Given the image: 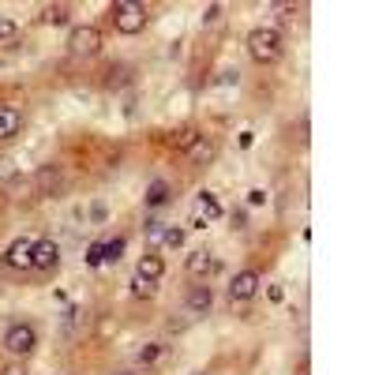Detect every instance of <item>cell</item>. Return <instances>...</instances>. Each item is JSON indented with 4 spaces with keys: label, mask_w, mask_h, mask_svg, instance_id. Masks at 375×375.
Returning a JSON list of instances; mask_svg holds the SVG:
<instances>
[{
    "label": "cell",
    "mask_w": 375,
    "mask_h": 375,
    "mask_svg": "<svg viewBox=\"0 0 375 375\" xmlns=\"http://www.w3.org/2000/svg\"><path fill=\"white\" fill-rule=\"evenodd\" d=\"M195 375H203V372H195Z\"/></svg>",
    "instance_id": "cell-32"
},
{
    "label": "cell",
    "mask_w": 375,
    "mask_h": 375,
    "mask_svg": "<svg viewBox=\"0 0 375 375\" xmlns=\"http://www.w3.org/2000/svg\"><path fill=\"white\" fill-rule=\"evenodd\" d=\"M233 229H248V214H244V210H236V214H233Z\"/></svg>",
    "instance_id": "cell-28"
},
{
    "label": "cell",
    "mask_w": 375,
    "mask_h": 375,
    "mask_svg": "<svg viewBox=\"0 0 375 375\" xmlns=\"http://www.w3.org/2000/svg\"><path fill=\"white\" fill-rule=\"evenodd\" d=\"M162 274H166V259H162V255H143L139 267H135V278L154 281V286L162 281Z\"/></svg>",
    "instance_id": "cell-10"
},
{
    "label": "cell",
    "mask_w": 375,
    "mask_h": 375,
    "mask_svg": "<svg viewBox=\"0 0 375 375\" xmlns=\"http://www.w3.org/2000/svg\"><path fill=\"white\" fill-rule=\"evenodd\" d=\"M281 53H286V42H281L278 26H255L248 34V57L255 64H278Z\"/></svg>",
    "instance_id": "cell-1"
},
{
    "label": "cell",
    "mask_w": 375,
    "mask_h": 375,
    "mask_svg": "<svg viewBox=\"0 0 375 375\" xmlns=\"http://www.w3.org/2000/svg\"><path fill=\"white\" fill-rule=\"evenodd\" d=\"M102 49V30L98 26H76L68 34V53L71 57H94Z\"/></svg>",
    "instance_id": "cell-4"
},
{
    "label": "cell",
    "mask_w": 375,
    "mask_h": 375,
    "mask_svg": "<svg viewBox=\"0 0 375 375\" xmlns=\"http://www.w3.org/2000/svg\"><path fill=\"white\" fill-rule=\"evenodd\" d=\"M15 34H19V23L8 19V15H0V42H12Z\"/></svg>",
    "instance_id": "cell-22"
},
{
    "label": "cell",
    "mask_w": 375,
    "mask_h": 375,
    "mask_svg": "<svg viewBox=\"0 0 375 375\" xmlns=\"http://www.w3.org/2000/svg\"><path fill=\"white\" fill-rule=\"evenodd\" d=\"M60 263V244L53 236L45 241H34V252H30V270H53Z\"/></svg>",
    "instance_id": "cell-6"
},
{
    "label": "cell",
    "mask_w": 375,
    "mask_h": 375,
    "mask_svg": "<svg viewBox=\"0 0 375 375\" xmlns=\"http://www.w3.org/2000/svg\"><path fill=\"white\" fill-rule=\"evenodd\" d=\"M195 210H199L195 218H203V222H214V218H222V207H218V199L210 195V191H203V195H199Z\"/></svg>",
    "instance_id": "cell-15"
},
{
    "label": "cell",
    "mask_w": 375,
    "mask_h": 375,
    "mask_svg": "<svg viewBox=\"0 0 375 375\" xmlns=\"http://www.w3.org/2000/svg\"><path fill=\"white\" fill-rule=\"evenodd\" d=\"M162 356H166V345H162V342H146L143 349H139V356H135V360H139L143 368H150V364H158Z\"/></svg>",
    "instance_id": "cell-16"
},
{
    "label": "cell",
    "mask_w": 375,
    "mask_h": 375,
    "mask_svg": "<svg viewBox=\"0 0 375 375\" xmlns=\"http://www.w3.org/2000/svg\"><path fill=\"white\" fill-rule=\"evenodd\" d=\"M166 229H169L166 222H158V218H150V222H146V241H150V244H162V241H166Z\"/></svg>",
    "instance_id": "cell-19"
},
{
    "label": "cell",
    "mask_w": 375,
    "mask_h": 375,
    "mask_svg": "<svg viewBox=\"0 0 375 375\" xmlns=\"http://www.w3.org/2000/svg\"><path fill=\"white\" fill-rule=\"evenodd\" d=\"M87 263H90V267H102V244H90V252H87Z\"/></svg>",
    "instance_id": "cell-25"
},
{
    "label": "cell",
    "mask_w": 375,
    "mask_h": 375,
    "mask_svg": "<svg viewBox=\"0 0 375 375\" xmlns=\"http://www.w3.org/2000/svg\"><path fill=\"white\" fill-rule=\"evenodd\" d=\"M218 19H222V4H210L203 12V23H218Z\"/></svg>",
    "instance_id": "cell-26"
},
{
    "label": "cell",
    "mask_w": 375,
    "mask_h": 375,
    "mask_svg": "<svg viewBox=\"0 0 375 375\" xmlns=\"http://www.w3.org/2000/svg\"><path fill=\"white\" fill-rule=\"evenodd\" d=\"M154 281H143V278H132V297H143V300H150L154 297Z\"/></svg>",
    "instance_id": "cell-20"
},
{
    "label": "cell",
    "mask_w": 375,
    "mask_h": 375,
    "mask_svg": "<svg viewBox=\"0 0 375 375\" xmlns=\"http://www.w3.org/2000/svg\"><path fill=\"white\" fill-rule=\"evenodd\" d=\"M184 270L191 274V278H210V274L218 270V259L210 252H191L184 259Z\"/></svg>",
    "instance_id": "cell-9"
},
{
    "label": "cell",
    "mask_w": 375,
    "mask_h": 375,
    "mask_svg": "<svg viewBox=\"0 0 375 375\" xmlns=\"http://www.w3.org/2000/svg\"><path fill=\"white\" fill-rule=\"evenodd\" d=\"M38 23H45V26H64V23H68V4H45L42 15H38Z\"/></svg>",
    "instance_id": "cell-14"
},
{
    "label": "cell",
    "mask_w": 375,
    "mask_h": 375,
    "mask_svg": "<svg viewBox=\"0 0 375 375\" xmlns=\"http://www.w3.org/2000/svg\"><path fill=\"white\" fill-rule=\"evenodd\" d=\"M210 304H214V293H210V286L203 281V286H191L188 293V300H184V312L195 319V315H207L210 312Z\"/></svg>",
    "instance_id": "cell-8"
},
{
    "label": "cell",
    "mask_w": 375,
    "mask_h": 375,
    "mask_svg": "<svg viewBox=\"0 0 375 375\" xmlns=\"http://www.w3.org/2000/svg\"><path fill=\"white\" fill-rule=\"evenodd\" d=\"M124 248H128V241L124 236H113V241H102V259L105 263H116L124 255Z\"/></svg>",
    "instance_id": "cell-18"
},
{
    "label": "cell",
    "mask_w": 375,
    "mask_h": 375,
    "mask_svg": "<svg viewBox=\"0 0 375 375\" xmlns=\"http://www.w3.org/2000/svg\"><path fill=\"white\" fill-rule=\"evenodd\" d=\"M236 83H241V71H236V68L218 71V79H214V87H236Z\"/></svg>",
    "instance_id": "cell-23"
},
{
    "label": "cell",
    "mask_w": 375,
    "mask_h": 375,
    "mask_svg": "<svg viewBox=\"0 0 375 375\" xmlns=\"http://www.w3.org/2000/svg\"><path fill=\"white\" fill-rule=\"evenodd\" d=\"M259 289H263L259 270H241V274H233V281H229V300L233 304H244V300H252Z\"/></svg>",
    "instance_id": "cell-5"
},
{
    "label": "cell",
    "mask_w": 375,
    "mask_h": 375,
    "mask_svg": "<svg viewBox=\"0 0 375 375\" xmlns=\"http://www.w3.org/2000/svg\"><path fill=\"white\" fill-rule=\"evenodd\" d=\"M38 188L49 195L53 188H60V169L57 166H45V169H38Z\"/></svg>",
    "instance_id": "cell-17"
},
{
    "label": "cell",
    "mask_w": 375,
    "mask_h": 375,
    "mask_svg": "<svg viewBox=\"0 0 375 375\" xmlns=\"http://www.w3.org/2000/svg\"><path fill=\"white\" fill-rule=\"evenodd\" d=\"M4 349L12 356H30L38 349V331H34L30 323H12L4 331Z\"/></svg>",
    "instance_id": "cell-3"
},
{
    "label": "cell",
    "mask_w": 375,
    "mask_h": 375,
    "mask_svg": "<svg viewBox=\"0 0 375 375\" xmlns=\"http://www.w3.org/2000/svg\"><path fill=\"white\" fill-rule=\"evenodd\" d=\"M297 375H308V368H300V372H297Z\"/></svg>",
    "instance_id": "cell-30"
},
{
    "label": "cell",
    "mask_w": 375,
    "mask_h": 375,
    "mask_svg": "<svg viewBox=\"0 0 375 375\" xmlns=\"http://www.w3.org/2000/svg\"><path fill=\"white\" fill-rule=\"evenodd\" d=\"M121 375H132V372H121Z\"/></svg>",
    "instance_id": "cell-31"
},
{
    "label": "cell",
    "mask_w": 375,
    "mask_h": 375,
    "mask_svg": "<svg viewBox=\"0 0 375 375\" xmlns=\"http://www.w3.org/2000/svg\"><path fill=\"white\" fill-rule=\"evenodd\" d=\"M0 375H26V372H23V368H15V364H12V368H4Z\"/></svg>",
    "instance_id": "cell-29"
},
{
    "label": "cell",
    "mask_w": 375,
    "mask_h": 375,
    "mask_svg": "<svg viewBox=\"0 0 375 375\" xmlns=\"http://www.w3.org/2000/svg\"><path fill=\"white\" fill-rule=\"evenodd\" d=\"M259 203H267V191H263V188H252V191H248V207H259Z\"/></svg>",
    "instance_id": "cell-27"
},
{
    "label": "cell",
    "mask_w": 375,
    "mask_h": 375,
    "mask_svg": "<svg viewBox=\"0 0 375 375\" xmlns=\"http://www.w3.org/2000/svg\"><path fill=\"white\" fill-rule=\"evenodd\" d=\"M195 139H199V132H195V128H184V132H180V139H177V146H180V150H188V146L195 143Z\"/></svg>",
    "instance_id": "cell-24"
},
{
    "label": "cell",
    "mask_w": 375,
    "mask_h": 375,
    "mask_svg": "<svg viewBox=\"0 0 375 375\" xmlns=\"http://www.w3.org/2000/svg\"><path fill=\"white\" fill-rule=\"evenodd\" d=\"M184 154H188V162H191V166H210V162L218 158V146L210 143V139H203V135H199V139L191 143Z\"/></svg>",
    "instance_id": "cell-11"
},
{
    "label": "cell",
    "mask_w": 375,
    "mask_h": 375,
    "mask_svg": "<svg viewBox=\"0 0 375 375\" xmlns=\"http://www.w3.org/2000/svg\"><path fill=\"white\" fill-rule=\"evenodd\" d=\"M109 15H113V26L121 34H139L146 26V8L135 4V0H116V4L109 8Z\"/></svg>",
    "instance_id": "cell-2"
},
{
    "label": "cell",
    "mask_w": 375,
    "mask_h": 375,
    "mask_svg": "<svg viewBox=\"0 0 375 375\" xmlns=\"http://www.w3.org/2000/svg\"><path fill=\"white\" fill-rule=\"evenodd\" d=\"M169 199H173V188L166 184V180H150V188H146L143 203L150 207V210H158V207H166Z\"/></svg>",
    "instance_id": "cell-13"
},
{
    "label": "cell",
    "mask_w": 375,
    "mask_h": 375,
    "mask_svg": "<svg viewBox=\"0 0 375 375\" xmlns=\"http://www.w3.org/2000/svg\"><path fill=\"white\" fill-rule=\"evenodd\" d=\"M30 252H34V241H30V236H19V241H12V244H8V252H4V267H12V270H30Z\"/></svg>",
    "instance_id": "cell-7"
},
{
    "label": "cell",
    "mask_w": 375,
    "mask_h": 375,
    "mask_svg": "<svg viewBox=\"0 0 375 375\" xmlns=\"http://www.w3.org/2000/svg\"><path fill=\"white\" fill-rule=\"evenodd\" d=\"M162 244H166V248H184V229H180V225H169Z\"/></svg>",
    "instance_id": "cell-21"
},
{
    "label": "cell",
    "mask_w": 375,
    "mask_h": 375,
    "mask_svg": "<svg viewBox=\"0 0 375 375\" xmlns=\"http://www.w3.org/2000/svg\"><path fill=\"white\" fill-rule=\"evenodd\" d=\"M23 128V113L15 105H0V139H12Z\"/></svg>",
    "instance_id": "cell-12"
}]
</instances>
